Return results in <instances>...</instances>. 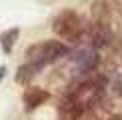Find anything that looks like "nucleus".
Returning <instances> with one entry per match:
<instances>
[{"label": "nucleus", "instance_id": "1", "mask_svg": "<svg viewBox=\"0 0 122 120\" xmlns=\"http://www.w3.org/2000/svg\"><path fill=\"white\" fill-rule=\"evenodd\" d=\"M86 26L88 24L82 20L78 12L74 10H62L56 18L52 20V30L56 36H60L62 40L70 44H78L80 40L84 38V32H86Z\"/></svg>", "mask_w": 122, "mask_h": 120}, {"label": "nucleus", "instance_id": "2", "mask_svg": "<svg viewBox=\"0 0 122 120\" xmlns=\"http://www.w3.org/2000/svg\"><path fill=\"white\" fill-rule=\"evenodd\" d=\"M68 52L70 48L60 40H44V42H36L26 48V60L42 70L46 64L56 62L62 56H68Z\"/></svg>", "mask_w": 122, "mask_h": 120}, {"label": "nucleus", "instance_id": "3", "mask_svg": "<svg viewBox=\"0 0 122 120\" xmlns=\"http://www.w3.org/2000/svg\"><path fill=\"white\" fill-rule=\"evenodd\" d=\"M84 38L90 42V48L98 50V48L110 46L114 36H112V32H110V26H98V24H92V22H90L88 26H86Z\"/></svg>", "mask_w": 122, "mask_h": 120}, {"label": "nucleus", "instance_id": "4", "mask_svg": "<svg viewBox=\"0 0 122 120\" xmlns=\"http://www.w3.org/2000/svg\"><path fill=\"white\" fill-rule=\"evenodd\" d=\"M72 60L76 64V70L78 74H88V72H94L100 64V54L98 50L94 48H88V50H78V52L72 54Z\"/></svg>", "mask_w": 122, "mask_h": 120}, {"label": "nucleus", "instance_id": "5", "mask_svg": "<svg viewBox=\"0 0 122 120\" xmlns=\"http://www.w3.org/2000/svg\"><path fill=\"white\" fill-rule=\"evenodd\" d=\"M110 2L108 0H92L90 4V22L98 26H108L110 24Z\"/></svg>", "mask_w": 122, "mask_h": 120}, {"label": "nucleus", "instance_id": "6", "mask_svg": "<svg viewBox=\"0 0 122 120\" xmlns=\"http://www.w3.org/2000/svg\"><path fill=\"white\" fill-rule=\"evenodd\" d=\"M24 104H26V110L28 112H32V110H36L38 106H42L44 102L50 98L48 90L44 88H38V86H28L26 90H24Z\"/></svg>", "mask_w": 122, "mask_h": 120}, {"label": "nucleus", "instance_id": "7", "mask_svg": "<svg viewBox=\"0 0 122 120\" xmlns=\"http://www.w3.org/2000/svg\"><path fill=\"white\" fill-rule=\"evenodd\" d=\"M38 72H40V68L36 66V64L26 62V64H22V66L18 68V72H16V82H18V84H26V86H28V82L36 76Z\"/></svg>", "mask_w": 122, "mask_h": 120}, {"label": "nucleus", "instance_id": "8", "mask_svg": "<svg viewBox=\"0 0 122 120\" xmlns=\"http://www.w3.org/2000/svg\"><path fill=\"white\" fill-rule=\"evenodd\" d=\"M18 34H20V30H18V28H10V30H6V32L0 36V42H2V50H4L6 54L12 52L14 44H16V40H18Z\"/></svg>", "mask_w": 122, "mask_h": 120}, {"label": "nucleus", "instance_id": "9", "mask_svg": "<svg viewBox=\"0 0 122 120\" xmlns=\"http://www.w3.org/2000/svg\"><path fill=\"white\" fill-rule=\"evenodd\" d=\"M108 60H110V68L112 70H122V44H118V46L112 48Z\"/></svg>", "mask_w": 122, "mask_h": 120}, {"label": "nucleus", "instance_id": "10", "mask_svg": "<svg viewBox=\"0 0 122 120\" xmlns=\"http://www.w3.org/2000/svg\"><path fill=\"white\" fill-rule=\"evenodd\" d=\"M110 90H112L114 96L122 98V74H118V76L114 78V82H112V86H110Z\"/></svg>", "mask_w": 122, "mask_h": 120}, {"label": "nucleus", "instance_id": "11", "mask_svg": "<svg viewBox=\"0 0 122 120\" xmlns=\"http://www.w3.org/2000/svg\"><path fill=\"white\" fill-rule=\"evenodd\" d=\"M104 120H122V114H108Z\"/></svg>", "mask_w": 122, "mask_h": 120}, {"label": "nucleus", "instance_id": "12", "mask_svg": "<svg viewBox=\"0 0 122 120\" xmlns=\"http://www.w3.org/2000/svg\"><path fill=\"white\" fill-rule=\"evenodd\" d=\"M6 76V66H0V80Z\"/></svg>", "mask_w": 122, "mask_h": 120}, {"label": "nucleus", "instance_id": "13", "mask_svg": "<svg viewBox=\"0 0 122 120\" xmlns=\"http://www.w3.org/2000/svg\"><path fill=\"white\" fill-rule=\"evenodd\" d=\"M114 2H118V4H122V0H114Z\"/></svg>", "mask_w": 122, "mask_h": 120}]
</instances>
